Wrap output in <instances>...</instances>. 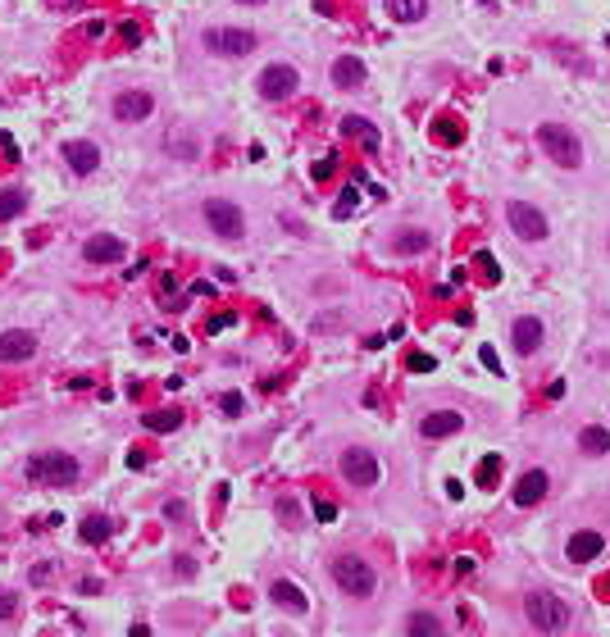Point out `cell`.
Masks as SVG:
<instances>
[{"label": "cell", "instance_id": "obj_1", "mask_svg": "<svg viewBox=\"0 0 610 637\" xmlns=\"http://www.w3.org/2000/svg\"><path fill=\"white\" fill-rule=\"evenodd\" d=\"M329 573H333V583H338V592H347V596H356V601H369L374 592H379V569L365 560V555H333V564H329Z\"/></svg>", "mask_w": 610, "mask_h": 637}, {"label": "cell", "instance_id": "obj_8", "mask_svg": "<svg viewBox=\"0 0 610 637\" xmlns=\"http://www.w3.org/2000/svg\"><path fill=\"white\" fill-rule=\"evenodd\" d=\"M506 219H510V232H515L519 241H546V232H551L546 214H542L537 205H524V201H510V205H506Z\"/></svg>", "mask_w": 610, "mask_h": 637}, {"label": "cell", "instance_id": "obj_26", "mask_svg": "<svg viewBox=\"0 0 610 637\" xmlns=\"http://www.w3.org/2000/svg\"><path fill=\"white\" fill-rule=\"evenodd\" d=\"M182 424V410H146L142 415V428H151V433H173Z\"/></svg>", "mask_w": 610, "mask_h": 637}, {"label": "cell", "instance_id": "obj_18", "mask_svg": "<svg viewBox=\"0 0 610 637\" xmlns=\"http://www.w3.org/2000/svg\"><path fill=\"white\" fill-rule=\"evenodd\" d=\"M601 551H605V537H601V533H592V528L574 533V537H569V546H565V555H569L574 564H592Z\"/></svg>", "mask_w": 610, "mask_h": 637}, {"label": "cell", "instance_id": "obj_12", "mask_svg": "<svg viewBox=\"0 0 610 637\" xmlns=\"http://www.w3.org/2000/svg\"><path fill=\"white\" fill-rule=\"evenodd\" d=\"M542 338H546V328H542V318H533V314H519L515 324H510V347H515V356H533V351L542 347Z\"/></svg>", "mask_w": 610, "mask_h": 637}, {"label": "cell", "instance_id": "obj_6", "mask_svg": "<svg viewBox=\"0 0 610 637\" xmlns=\"http://www.w3.org/2000/svg\"><path fill=\"white\" fill-rule=\"evenodd\" d=\"M28 474H33L37 483L69 487V483H78L83 465H78V456H69V451H42V456H33V460H28Z\"/></svg>", "mask_w": 610, "mask_h": 637}, {"label": "cell", "instance_id": "obj_13", "mask_svg": "<svg viewBox=\"0 0 610 637\" xmlns=\"http://www.w3.org/2000/svg\"><path fill=\"white\" fill-rule=\"evenodd\" d=\"M33 356H37V338L28 328L0 333V365H19V360H33Z\"/></svg>", "mask_w": 610, "mask_h": 637}, {"label": "cell", "instance_id": "obj_9", "mask_svg": "<svg viewBox=\"0 0 610 637\" xmlns=\"http://www.w3.org/2000/svg\"><path fill=\"white\" fill-rule=\"evenodd\" d=\"M296 87H300V74H296L291 64H269V69H260V78H255V92H260L264 101H287V96H296Z\"/></svg>", "mask_w": 610, "mask_h": 637}, {"label": "cell", "instance_id": "obj_17", "mask_svg": "<svg viewBox=\"0 0 610 637\" xmlns=\"http://www.w3.org/2000/svg\"><path fill=\"white\" fill-rule=\"evenodd\" d=\"M60 151H64V160H69V169H74L78 178H87V173L101 169V151H96V142H64Z\"/></svg>", "mask_w": 610, "mask_h": 637}, {"label": "cell", "instance_id": "obj_3", "mask_svg": "<svg viewBox=\"0 0 610 637\" xmlns=\"http://www.w3.org/2000/svg\"><path fill=\"white\" fill-rule=\"evenodd\" d=\"M537 146H542V155H546L551 164H560V169H578V164H583V146H578V137H574L565 123H542V128H537Z\"/></svg>", "mask_w": 610, "mask_h": 637}, {"label": "cell", "instance_id": "obj_27", "mask_svg": "<svg viewBox=\"0 0 610 637\" xmlns=\"http://www.w3.org/2000/svg\"><path fill=\"white\" fill-rule=\"evenodd\" d=\"M406 632H424V637H438V632H442V623H438V619H433L428 610H419V614H410V619H406Z\"/></svg>", "mask_w": 610, "mask_h": 637}, {"label": "cell", "instance_id": "obj_20", "mask_svg": "<svg viewBox=\"0 0 610 637\" xmlns=\"http://www.w3.org/2000/svg\"><path fill=\"white\" fill-rule=\"evenodd\" d=\"M342 137H356V142H365V151H379V146H383L379 128H374V123H365L360 114H347V119H342Z\"/></svg>", "mask_w": 610, "mask_h": 637}, {"label": "cell", "instance_id": "obj_10", "mask_svg": "<svg viewBox=\"0 0 610 637\" xmlns=\"http://www.w3.org/2000/svg\"><path fill=\"white\" fill-rule=\"evenodd\" d=\"M151 110H155V96L151 92H119L110 101V114L119 123H142V119H151Z\"/></svg>", "mask_w": 610, "mask_h": 637}, {"label": "cell", "instance_id": "obj_33", "mask_svg": "<svg viewBox=\"0 0 610 637\" xmlns=\"http://www.w3.org/2000/svg\"><path fill=\"white\" fill-rule=\"evenodd\" d=\"M315 514H320V519H324V524H333V519H338V510H333V505H329V501H320V505H315Z\"/></svg>", "mask_w": 610, "mask_h": 637}, {"label": "cell", "instance_id": "obj_36", "mask_svg": "<svg viewBox=\"0 0 610 637\" xmlns=\"http://www.w3.org/2000/svg\"><path fill=\"white\" fill-rule=\"evenodd\" d=\"M605 250H610V237H605Z\"/></svg>", "mask_w": 610, "mask_h": 637}, {"label": "cell", "instance_id": "obj_16", "mask_svg": "<svg viewBox=\"0 0 610 637\" xmlns=\"http://www.w3.org/2000/svg\"><path fill=\"white\" fill-rule=\"evenodd\" d=\"M269 601L282 605L287 614H305V610H310V596H305L291 578H273V583H269Z\"/></svg>", "mask_w": 610, "mask_h": 637}, {"label": "cell", "instance_id": "obj_32", "mask_svg": "<svg viewBox=\"0 0 610 637\" xmlns=\"http://www.w3.org/2000/svg\"><path fill=\"white\" fill-rule=\"evenodd\" d=\"M410 369H415V374H428V369H433V356H410Z\"/></svg>", "mask_w": 610, "mask_h": 637}, {"label": "cell", "instance_id": "obj_23", "mask_svg": "<svg viewBox=\"0 0 610 637\" xmlns=\"http://www.w3.org/2000/svg\"><path fill=\"white\" fill-rule=\"evenodd\" d=\"M83 542L87 546H101V542H110V533H114V519L110 514H92V519H83Z\"/></svg>", "mask_w": 610, "mask_h": 637}, {"label": "cell", "instance_id": "obj_31", "mask_svg": "<svg viewBox=\"0 0 610 637\" xmlns=\"http://www.w3.org/2000/svg\"><path fill=\"white\" fill-rule=\"evenodd\" d=\"M351 210H356V191H342L338 196V214H351Z\"/></svg>", "mask_w": 610, "mask_h": 637}, {"label": "cell", "instance_id": "obj_34", "mask_svg": "<svg viewBox=\"0 0 610 637\" xmlns=\"http://www.w3.org/2000/svg\"><path fill=\"white\" fill-rule=\"evenodd\" d=\"M438 137H460V128H456V123H447V119H442V123H438Z\"/></svg>", "mask_w": 610, "mask_h": 637}, {"label": "cell", "instance_id": "obj_7", "mask_svg": "<svg viewBox=\"0 0 610 637\" xmlns=\"http://www.w3.org/2000/svg\"><path fill=\"white\" fill-rule=\"evenodd\" d=\"M201 42H205L210 55H228V60H241V55H251L260 46V37L246 33V28H205Z\"/></svg>", "mask_w": 610, "mask_h": 637}, {"label": "cell", "instance_id": "obj_15", "mask_svg": "<svg viewBox=\"0 0 610 637\" xmlns=\"http://www.w3.org/2000/svg\"><path fill=\"white\" fill-rule=\"evenodd\" d=\"M546 492H551V474H546V469H528V474L515 483V492H510V496H515V505L524 510V505H537Z\"/></svg>", "mask_w": 610, "mask_h": 637}, {"label": "cell", "instance_id": "obj_35", "mask_svg": "<svg viewBox=\"0 0 610 637\" xmlns=\"http://www.w3.org/2000/svg\"><path fill=\"white\" fill-rule=\"evenodd\" d=\"M241 5H260V0H241Z\"/></svg>", "mask_w": 610, "mask_h": 637}, {"label": "cell", "instance_id": "obj_19", "mask_svg": "<svg viewBox=\"0 0 610 637\" xmlns=\"http://www.w3.org/2000/svg\"><path fill=\"white\" fill-rule=\"evenodd\" d=\"M333 87H342V92L365 87V60H356V55H338V60H333Z\"/></svg>", "mask_w": 610, "mask_h": 637}, {"label": "cell", "instance_id": "obj_24", "mask_svg": "<svg viewBox=\"0 0 610 637\" xmlns=\"http://www.w3.org/2000/svg\"><path fill=\"white\" fill-rule=\"evenodd\" d=\"M24 210H28V191L24 187H5V191H0V223L19 219Z\"/></svg>", "mask_w": 610, "mask_h": 637}, {"label": "cell", "instance_id": "obj_5", "mask_svg": "<svg viewBox=\"0 0 610 637\" xmlns=\"http://www.w3.org/2000/svg\"><path fill=\"white\" fill-rule=\"evenodd\" d=\"M338 469H342V478H347L351 487H360V492H369V487L383 483V460H379L369 446H347L342 460H338Z\"/></svg>", "mask_w": 610, "mask_h": 637}, {"label": "cell", "instance_id": "obj_22", "mask_svg": "<svg viewBox=\"0 0 610 637\" xmlns=\"http://www.w3.org/2000/svg\"><path fill=\"white\" fill-rule=\"evenodd\" d=\"M578 451H583V456H605V451H610V433H605L601 424H587V428L578 433Z\"/></svg>", "mask_w": 610, "mask_h": 637}, {"label": "cell", "instance_id": "obj_11", "mask_svg": "<svg viewBox=\"0 0 610 637\" xmlns=\"http://www.w3.org/2000/svg\"><path fill=\"white\" fill-rule=\"evenodd\" d=\"M456 433H465V415L460 410H428L419 419V437L424 442H442V437H456Z\"/></svg>", "mask_w": 610, "mask_h": 637}, {"label": "cell", "instance_id": "obj_14", "mask_svg": "<svg viewBox=\"0 0 610 637\" xmlns=\"http://www.w3.org/2000/svg\"><path fill=\"white\" fill-rule=\"evenodd\" d=\"M83 255H87L92 264H114V260H123V255H128V246H123L114 232H96V237H87V241H83Z\"/></svg>", "mask_w": 610, "mask_h": 637}, {"label": "cell", "instance_id": "obj_25", "mask_svg": "<svg viewBox=\"0 0 610 637\" xmlns=\"http://www.w3.org/2000/svg\"><path fill=\"white\" fill-rule=\"evenodd\" d=\"M383 10L397 19V24H415V19H424V0H383Z\"/></svg>", "mask_w": 610, "mask_h": 637}, {"label": "cell", "instance_id": "obj_4", "mask_svg": "<svg viewBox=\"0 0 610 637\" xmlns=\"http://www.w3.org/2000/svg\"><path fill=\"white\" fill-rule=\"evenodd\" d=\"M524 619H528L537 632H565L569 605H565L556 592H528V596H524Z\"/></svg>", "mask_w": 610, "mask_h": 637}, {"label": "cell", "instance_id": "obj_29", "mask_svg": "<svg viewBox=\"0 0 610 637\" xmlns=\"http://www.w3.org/2000/svg\"><path fill=\"white\" fill-rule=\"evenodd\" d=\"M119 37H123V46H137L142 42V28L137 24H119Z\"/></svg>", "mask_w": 610, "mask_h": 637}, {"label": "cell", "instance_id": "obj_28", "mask_svg": "<svg viewBox=\"0 0 610 637\" xmlns=\"http://www.w3.org/2000/svg\"><path fill=\"white\" fill-rule=\"evenodd\" d=\"M19 614V596L15 592H5V587H0V623H10Z\"/></svg>", "mask_w": 610, "mask_h": 637}, {"label": "cell", "instance_id": "obj_30", "mask_svg": "<svg viewBox=\"0 0 610 637\" xmlns=\"http://www.w3.org/2000/svg\"><path fill=\"white\" fill-rule=\"evenodd\" d=\"M164 519L182 524V519H187V505H182V501H169V505H164Z\"/></svg>", "mask_w": 610, "mask_h": 637}, {"label": "cell", "instance_id": "obj_2", "mask_svg": "<svg viewBox=\"0 0 610 637\" xmlns=\"http://www.w3.org/2000/svg\"><path fill=\"white\" fill-rule=\"evenodd\" d=\"M201 219H205V228H210L219 241H241V237H246V210H241L237 201H228V196H210V201L201 205Z\"/></svg>", "mask_w": 610, "mask_h": 637}, {"label": "cell", "instance_id": "obj_21", "mask_svg": "<svg viewBox=\"0 0 610 637\" xmlns=\"http://www.w3.org/2000/svg\"><path fill=\"white\" fill-rule=\"evenodd\" d=\"M428 250V232L424 228H401L392 237V255H424Z\"/></svg>", "mask_w": 610, "mask_h": 637}]
</instances>
